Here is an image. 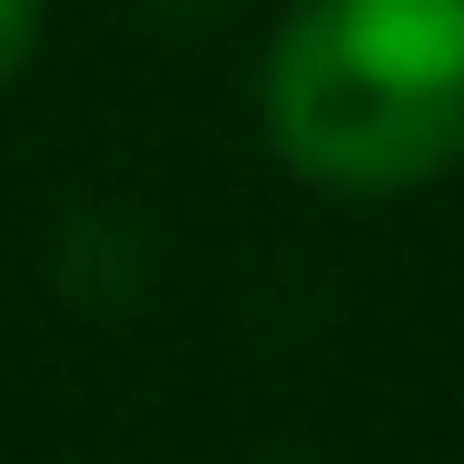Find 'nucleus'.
Masks as SVG:
<instances>
[{
  "label": "nucleus",
  "instance_id": "2",
  "mask_svg": "<svg viewBox=\"0 0 464 464\" xmlns=\"http://www.w3.org/2000/svg\"><path fill=\"white\" fill-rule=\"evenodd\" d=\"M30 40H40V0H0V90L20 80V60H30Z\"/></svg>",
  "mask_w": 464,
  "mask_h": 464
},
{
  "label": "nucleus",
  "instance_id": "1",
  "mask_svg": "<svg viewBox=\"0 0 464 464\" xmlns=\"http://www.w3.org/2000/svg\"><path fill=\"white\" fill-rule=\"evenodd\" d=\"M277 149L326 188H415L464 159V0H306L267 60Z\"/></svg>",
  "mask_w": 464,
  "mask_h": 464
}]
</instances>
